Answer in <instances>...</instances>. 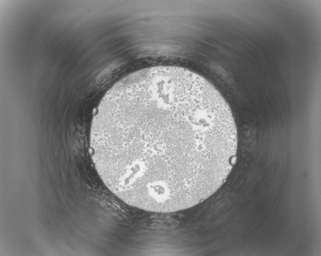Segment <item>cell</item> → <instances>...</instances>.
Returning a JSON list of instances; mask_svg holds the SVG:
<instances>
[{
    "label": "cell",
    "mask_w": 321,
    "mask_h": 256,
    "mask_svg": "<svg viewBox=\"0 0 321 256\" xmlns=\"http://www.w3.org/2000/svg\"><path fill=\"white\" fill-rule=\"evenodd\" d=\"M237 131L217 89L187 69L158 66L133 72L105 94L90 145L108 188L129 205L160 213L203 202L236 161Z\"/></svg>",
    "instance_id": "1"
}]
</instances>
